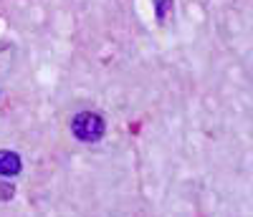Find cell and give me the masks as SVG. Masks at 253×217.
<instances>
[{"label":"cell","mask_w":253,"mask_h":217,"mask_svg":"<svg viewBox=\"0 0 253 217\" xmlns=\"http://www.w3.org/2000/svg\"><path fill=\"white\" fill-rule=\"evenodd\" d=\"M107 132V121H104L101 114L96 111H79L74 119H71V134L79 139V142H99Z\"/></svg>","instance_id":"6da1fadb"},{"label":"cell","mask_w":253,"mask_h":217,"mask_svg":"<svg viewBox=\"0 0 253 217\" xmlns=\"http://www.w3.org/2000/svg\"><path fill=\"white\" fill-rule=\"evenodd\" d=\"M170 8H172V0H157V18L165 20V15H167Z\"/></svg>","instance_id":"3957f363"},{"label":"cell","mask_w":253,"mask_h":217,"mask_svg":"<svg viewBox=\"0 0 253 217\" xmlns=\"http://www.w3.org/2000/svg\"><path fill=\"white\" fill-rule=\"evenodd\" d=\"M13 184H5V182H0V200H10L13 197Z\"/></svg>","instance_id":"277c9868"},{"label":"cell","mask_w":253,"mask_h":217,"mask_svg":"<svg viewBox=\"0 0 253 217\" xmlns=\"http://www.w3.org/2000/svg\"><path fill=\"white\" fill-rule=\"evenodd\" d=\"M20 169H23V162L15 151L0 149V177H15L20 175Z\"/></svg>","instance_id":"7a4b0ae2"}]
</instances>
